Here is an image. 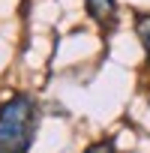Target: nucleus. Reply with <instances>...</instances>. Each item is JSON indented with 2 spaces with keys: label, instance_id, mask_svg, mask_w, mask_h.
Here are the masks:
<instances>
[{
  "label": "nucleus",
  "instance_id": "nucleus-3",
  "mask_svg": "<svg viewBox=\"0 0 150 153\" xmlns=\"http://www.w3.org/2000/svg\"><path fill=\"white\" fill-rule=\"evenodd\" d=\"M135 33H138L141 45H144L147 66H150V15H144V12H138V15H135Z\"/></svg>",
  "mask_w": 150,
  "mask_h": 153
},
{
  "label": "nucleus",
  "instance_id": "nucleus-1",
  "mask_svg": "<svg viewBox=\"0 0 150 153\" xmlns=\"http://www.w3.org/2000/svg\"><path fill=\"white\" fill-rule=\"evenodd\" d=\"M39 123L36 99L18 93L0 105V153H27Z\"/></svg>",
  "mask_w": 150,
  "mask_h": 153
},
{
  "label": "nucleus",
  "instance_id": "nucleus-2",
  "mask_svg": "<svg viewBox=\"0 0 150 153\" xmlns=\"http://www.w3.org/2000/svg\"><path fill=\"white\" fill-rule=\"evenodd\" d=\"M84 6L90 12V18L99 24V27H114V18H117V3L114 0H84Z\"/></svg>",
  "mask_w": 150,
  "mask_h": 153
},
{
  "label": "nucleus",
  "instance_id": "nucleus-4",
  "mask_svg": "<svg viewBox=\"0 0 150 153\" xmlns=\"http://www.w3.org/2000/svg\"><path fill=\"white\" fill-rule=\"evenodd\" d=\"M84 153H117V147H114V141H108V138H102V141H93Z\"/></svg>",
  "mask_w": 150,
  "mask_h": 153
}]
</instances>
